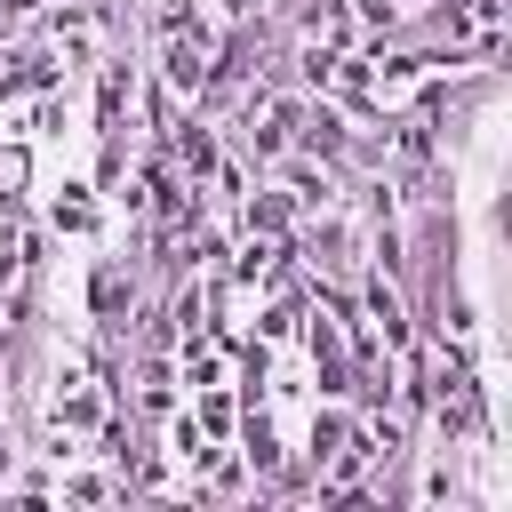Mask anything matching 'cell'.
<instances>
[{
	"mask_svg": "<svg viewBox=\"0 0 512 512\" xmlns=\"http://www.w3.org/2000/svg\"><path fill=\"white\" fill-rule=\"evenodd\" d=\"M48 216H56V224H64V232H80V224H88V200H80V184H64V200H56V208H48Z\"/></svg>",
	"mask_w": 512,
	"mask_h": 512,
	"instance_id": "obj_2",
	"label": "cell"
},
{
	"mask_svg": "<svg viewBox=\"0 0 512 512\" xmlns=\"http://www.w3.org/2000/svg\"><path fill=\"white\" fill-rule=\"evenodd\" d=\"M296 320H304L296 304H264V320H256V336H264V344H288V336H296Z\"/></svg>",
	"mask_w": 512,
	"mask_h": 512,
	"instance_id": "obj_1",
	"label": "cell"
}]
</instances>
